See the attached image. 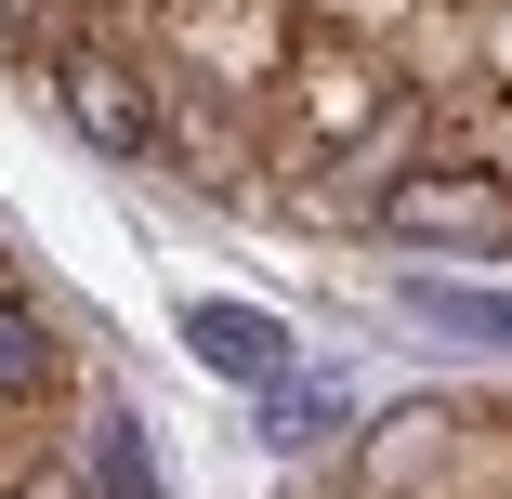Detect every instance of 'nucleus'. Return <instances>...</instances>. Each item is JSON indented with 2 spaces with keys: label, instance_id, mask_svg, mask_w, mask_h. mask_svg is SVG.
I'll return each mask as SVG.
<instances>
[{
  "label": "nucleus",
  "instance_id": "f03ea898",
  "mask_svg": "<svg viewBox=\"0 0 512 499\" xmlns=\"http://www.w3.org/2000/svg\"><path fill=\"white\" fill-rule=\"evenodd\" d=\"M381 224L421 237V250H499L512 237V184L499 171H407V184H381Z\"/></svg>",
  "mask_w": 512,
  "mask_h": 499
},
{
  "label": "nucleus",
  "instance_id": "423d86ee",
  "mask_svg": "<svg viewBox=\"0 0 512 499\" xmlns=\"http://www.w3.org/2000/svg\"><path fill=\"white\" fill-rule=\"evenodd\" d=\"M342 421H355V394H342V368H316V381H302V368H289V381L263 394V434H276L289 460H302V447H329Z\"/></svg>",
  "mask_w": 512,
  "mask_h": 499
},
{
  "label": "nucleus",
  "instance_id": "0eeeda50",
  "mask_svg": "<svg viewBox=\"0 0 512 499\" xmlns=\"http://www.w3.org/2000/svg\"><path fill=\"white\" fill-rule=\"evenodd\" d=\"M92 499H158V460H145V421L132 408L92 421Z\"/></svg>",
  "mask_w": 512,
  "mask_h": 499
},
{
  "label": "nucleus",
  "instance_id": "7ed1b4c3",
  "mask_svg": "<svg viewBox=\"0 0 512 499\" xmlns=\"http://www.w3.org/2000/svg\"><path fill=\"white\" fill-rule=\"evenodd\" d=\"M184 355L211 368V381H250V394H276L302 355H289V329L263 316V303H211V289H197L184 303Z\"/></svg>",
  "mask_w": 512,
  "mask_h": 499
},
{
  "label": "nucleus",
  "instance_id": "1a4fd4ad",
  "mask_svg": "<svg viewBox=\"0 0 512 499\" xmlns=\"http://www.w3.org/2000/svg\"><path fill=\"white\" fill-rule=\"evenodd\" d=\"M289 499H316V486H289Z\"/></svg>",
  "mask_w": 512,
  "mask_h": 499
},
{
  "label": "nucleus",
  "instance_id": "f257e3e1",
  "mask_svg": "<svg viewBox=\"0 0 512 499\" xmlns=\"http://www.w3.org/2000/svg\"><path fill=\"white\" fill-rule=\"evenodd\" d=\"M40 79H53V106H66L79 145H106V158H158V145H171L158 92H145V66H132L119 40H53Z\"/></svg>",
  "mask_w": 512,
  "mask_h": 499
},
{
  "label": "nucleus",
  "instance_id": "39448f33",
  "mask_svg": "<svg viewBox=\"0 0 512 499\" xmlns=\"http://www.w3.org/2000/svg\"><path fill=\"white\" fill-rule=\"evenodd\" d=\"M407 329H447V342L512 355V303H499V289H460V276H407Z\"/></svg>",
  "mask_w": 512,
  "mask_h": 499
},
{
  "label": "nucleus",
  "instance_id": "20e7f679",
  "mask_svg": "<svg viewBox=\"0 0 512 499\" xmlns=\"http://www.w3.org/2000/svg\"><path fill=\"white\" fill-rule=\"evenodd\" d=\"M53 381H66V342L40 329L27 289L0 276V408H53Z\"/></svg>",
  "mask_w": 512,
  "mask_h": 499
},
{
  "label": "nucleus",
  "instance_id": "6e6552de",
  "mask_svg": "<svg viewBox=\"0 0 512 499\" xmlns=\"http://www.w3.org/2000/svg\"><path fill=\"white\" fill-rule=\"evenodd\" d=\"M0 40H27V53H53V27H40V0H0Z\"/></svg>",
  "mask_w": 512,
  "mask_h": 499
}]
</instances>
